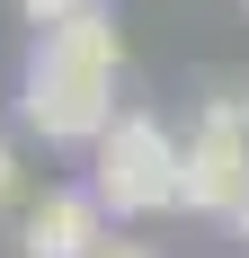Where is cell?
<instances>
[{"instance_id":"1","label":"cell","mask_w":249,"mask_h":258,"mask_svg":"<svg viewBox=\"0 0 249 258\" xmlns=\"http://www.w3.org/2000/svg\"><path fill=\"white\" fill-rule=\"evenodd\" d=\"M116 62H125V36H116L107 0L63 18V27H45L36 53H27V89H18L27 134H45V143H107V125H116Z\"/></svg>"},{"instance_id":"5","label":"cell","mask_w":249,"mask_h":258,"mask_svg":"<svg viewBox=\"0 0 249 258\" xmlns=\"http://www.w3.org/2000/svg\"><path fill=\"white\" fill-rule=\"evenodd\" d=\"M80 9H98V0H18V18L45 36V27H63V18H80Z\"/></svg>"},{"instance_id":"3","label":"cell","mask_w":249,"mask_h":258,"mask_svg":"<svg viewBox=\"0 0 249 258\" xmlns=\"http://www.w3.org/2000/svg\"><path fill=\"white\" fill-rule=\"evenodd\" d=\"M187 214H231L249 205V98H205L196 134H187Z\"/></svg>"},{"instance_id":"6","label":"cell","mask_w":249,"mask_h":258,"mask_svg":"<svg viewBox=\"0 0 249 258\" xmlns=\"http://www.w3.org/2000/svg\"><path fill=\"white\" fill-rule=\"evenodd\" d=\"M18 196V152H9V134H0V205Z\"/></svg>"},{"instance_id":"7","label":"cell","mask_w":249,"mask_h":258,"mask_svg":"<svg viewBox=\"0 0 249 258\" xmlns=\"http://www.w3.org/2000/svg\"><path fill=\"white\" fill-rule=\"evenodd\" d=\"M98 258H151V249H143V240H107Z\"/></svg>"},{"instance_id":"8","label":"cell","mask_w":249,"mask_h":258,"mask_svg":"<svg viewBox=\"0 0 249 258\" xmlns=\"http://www.w3.org/2000/svg\"><path fill=\"white\" fill-rule=\"evenodd\" d=\"M240 240H249V205H240Z\"/></svg>"},{"instance_id":"2","label":"cell","mask_w":249,"mask_h":258,"mask_svg":"<svg viewBox=\"0 0 249 258\" xmlns=\"http://www.w3.org/2000/svg\"><path fill=\"white\" fill-rule=\"evenodd\" d=\"M98 205L107 214H160V205H178L187 196V143H178L160 116H116L107 125V143H98Z\"/></svg>"},{"instance_id":"4","label":"cell","mask_w":249,"mask_h":258,"mask_svg":"<svg viewBox=\"0 0 249 258\" xmlns=\"http://www.w3.org/2000/svg\"><path fill=\"white\" fill-rule=\"evenodd\" d=\"M98 249H107L98 187H45L18 223V258H98Z\"/></svg>"}]
</instances>
